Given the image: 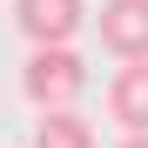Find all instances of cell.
I'll return each mask as SVG.
<instances>
[{
  "mask_svg": "<svg viewBox=\"0 0 148 148\" xmlns=\"http://www.w3.org/2000/svg\"><path fill=\"white\" fill-rule=\"evenodd\" d=\"M88 20V0H14V27L34 47H67Z\"/></svg>",
  "mask_w": 148,
  "mask_h": 148,
  "instance_id": "3957f363",
  "label": "cell"
},
{
  "mask_svg": "<svg viewBox=\"0 0 148 148\" xmlns=\"http://www.w3.org/2000/svg\"><path fill=\"white\" fill-rule=\"evenodd\" d=\"M20 88L40 114H74V101L88 94V61L74 47H34L20 67Z\"/></svg>",
  "mask_w": 148,
  "mask_h": 148,
  "instance_id": "6da1fadb",
  "label": "cell"
},
{
  "mask_svg": "<svg viewBox=\"0 0 148 148\" xmlns=\"http://www.w3.org/2000/svg\"><path fill=\"white\" fill-rule=\"evenodd\" d=\"M94 40H101L121 67L148 61V0H108V7L94 14Z\"/></svg>",
  "mask_w": 148,
  "mask_h": 148,
  "instance_id": "7a4b0ae2",
  "label": "cell"
},
{
  "mask_svg": "<svg viewBox=\"0 0 148 148\" xmlns=\"http://www.w3.org/2000/svg\"><path fill=\"white\" fill-rule=\"evenodd\" d=\"M108 114L121 121V135H148V61L114 67V81H108Z\"/></svg>",
  "mask_w": 148,
  "mask_h": 148,
  "instance_id": "277c9868",
  "label": "cell"
},
{
  "mask_svg": "<svg viewBox=\"0 0 148 148\" xmlns=\"http://www.w3.org/2000/svg\"><path fill=\"white\" fill-rule=\"evenodd\" d=\"M114 148H148V135H121V141H114Z\"/></svg>",
  "mask_w": 148,
  "mask_h": 148,
  "instance_id": "8992f818",
  "label": "cell"
},
{
  "mask_svg": "<svg viewBox=\"0 0 148 148\" xmlns=\"http://www.w3.org/2000/svg\"><path fill=\"white\" fill-rule=\"evenodd\" d=\"M34 148H94V128L81 114H40L34 121Z\"/></svg>",
  "mask_w": 148,
  "mask_h": 148,
  "instance_id": "5b68a950",
  "label": "cell"
}]
</instances>
